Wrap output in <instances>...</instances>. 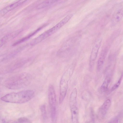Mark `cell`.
Instances as JSON below:
<instances>
[{"mask_svg":"<svg viewBox=\"0 0 123 123\" xmlns=\"http://www.w3.org/2000/svg\"><path fill=\"white\" fill-rule=\"evenodd\" d=\"M32 79L31 74L27 72H22L7 79L5 81V85L10 89H20L28 86L31 82Z\"/></svg>","mask_w":123,"mask_h":123,"instance_id":"1","label":"cell"},{"mask_svg":"<svg viewBox=\"0 0 123 123\" xmlns=\"http://www.w3.org/2000/svg\"><path fill=\"white\" fill-rule=\"evenodd\" d=\"M34 95L35 92L33 90H23L8 93L2 97L0 99L6 102L22 104L30 100Z\"/></svg>","mask_w":123,"mask_h":123,"instance_id":"2","label":"cell"},{"mask_svg":"<svg viewBox=\"0 0 123 123\" xmlns=\"http://www.w3.org/2000/svg\"><path fill=\"white\" fill-rule=\"evenodd\" d=\"M73 15V14H72L67 15L53 27L33 40L31 42V45H33L36 44L56 32L67 23L72 18Z\"/></svg>","mask_w":123,"mask_h":123,"instance_id":"3","label":"cell"},{"mask_svg":"<svg viewBox=\"0 0 123 123\" xmlns=\"http://www.w3.org/2000/svg\"><path fill=\"white\" fill-rule=\"evenodd\" d=\"M71 70L68 68L63 74L61 78L59 84V103L60 104L63 102L66 96L68 89V81L71 76Z\"/></svg>","mask_w":123,"mask_h":123,"instance_id":"4","label":"cell"},{"mask_svg":"<svg viewBox=\"0 0 123 123\" xmlns=\"http://www.w3.org/2000/svg\"><path fill=\"white\" fill-rule=\"evenodd\" d=\"M48 98L51 117H54L57 116L56 95L53 86L50 85L48 89Z\"/></svg>","mask_w":123,"mask_h":123,"instance_id":"5","label":"cell"},{"mask_svg":"<svg viewBox=\"0 0 123 123\" xmlns=\"http://www.w3.org/2000/svg\"><path fill=\"white\" fill-rule=\"evenodd\" d=\"M102 41V38H98L95 42L92 48L90 58V66L91 68H92L94 65Z\"/></svg>","mask_w":123,"mask_h":123,"instance_id":"6","label":"cell"},{"mask_svg":"<svg viewBox=\"0 0 123 123\" xmlns=\"http://www.w3.org/2000/svg\"><path fill=\"white\" fill-rule=\"evenodd\" d=\"M26 1L25 0H18L4 8L0 11V18Z\"/></svg>","mask_w":123,"mask_h":123,"instance_id":"7","label":"cell"},{"mask_svg":"<svg viewBox=\"0 0 123 123\" xmlns=\"http://www.w3.org/2000/svg\"><path fill=\"white\" fill-rule=\"evenodd\" d=\"M111 102L109 99H107L99 110V113L102 117L104 116L106 113L111 105Z\"/></svg>","mask_w":123,"mask_h":123,"instance_id":"8","label":"cell"},{"mask_svg":"<svg viewBox=\"0 0 123 123\" xmlns=\"http://www.w3.org/2000/svg\"><path fill=\"white\" fill-rule=\"evenodd\" d=\"M71 118L73 123H77L79 116V110L77 105L70 106Z\"/></svg>","mask_w":123,"mask_h":123,"instance_id":"9","label":"cell"},{"mask_svg":"<svg viewBox=\"0 0 123 123\" xmlns=\"http://www.w3.org/2000/svg\"><path fill=\"white\" fill-rule=\"evenodd\" d=\"M107 52L106 50H104L102 51L100 55L97 65V69L98 71L100 70L103 66Z\"/></svg>","mask_w":123,"mask_h":123,"instance_id":"10","label":"cell"},{"mask_svg":"<svg viewBox=\"0 0 123 123\" xmlns=\"http://www.w3.org/2000/svg\"><path fill=\"white\" fill-rule=\"evenodd\" d=\"M77 90L74 88L72 91L70 96L69 103L70 106L77 105L76 98L77 95Z\"/></svg>","mask_w":123,"mask_h":123,"instance_id":"11","label":"cell"},{"mask_svg":"<svg viewBox=\"0 0 123 123\" xmlns=\"http://www.w3.org/2000/svg\"><path fill=\"white\" fill-rule=\"evenodd\" d=\"M123 15V9H120L117 10L114 15L112 19L113 23L115 24L119 22L121 19Z\"/></svg>","mask_w":123,"mask_h":123,"instance_id":"12","label":"cell"},{"mask_svg":"<svg viewBox=\"0 0 123 123\" xmlns=\"http://www.w3.org/2000/svg\"><path fill=\"white\" fill-rule=\"evenodd\" d=\"M111 80V78L110 77L107 76L106 77L100 88L101 92H105L107 90Z\"/></svg>","mask_w":123,"mask_h":123,"instance_id":"13","label":"cell"},{"mask_svg":"<svg viewBox=\"0 0 123 123\" xmlns=\"http://www.w3.org/2000/svg\"><path fill=\"white\" fill-rule=\"evenodd\" d=\"M56 0H46L43 2L37 7V9H41L46 6L50 5L57 2Z\"/></svg>","mask_w":123,"mask_h":123,"instance_id":"14","label":"cell"},{"mask_svg":"<svg viewBox=\"0 0 123 123\" xmlns=\"http://www.w3.org/2000/svg\"><path fill=\"white\" fill-rule=\"evenodd\" d=\"M40 109L42 119L44 121H45L47 119V117L45 106L44 105H42L41 106Z\"/></svg>","mask_w":123,"mask_h":123,"instance_id":"15","label":"cell"},{"mask_svg":"<svg viewBox=\"0 0 123 123\" xmlns=\"http://www.w3.org/2000/svg\"><path fill=\"white\" fill-rule=\"evenodd\" d=\"M122 77L123 75L122 74L117 82L112 87L111 90V91H114L119 87L121 83Z\"/></svg>","mask_w":123,"mask_h":123,"instance_id":"16","label":"cell"},{"mask_svg":"<svg viewBox=\"0 0 123 123\" xmlns=\"http://www.w3.org/2000/svg\"><path fill=\"white\" fill-rule=\"evenodd\" d=\"M16 122V123H23L29 122L30 121L26 117H21L19 118Z\"/></svg>","mask_w":123,"mask_h":123,"instance_id":"17","label":"cell"},{"mask_svg":"<svg viewBox=\"0 0 123 123\" xmlns=\"http://www.w3.org/2000/svg\"><path fill=\"white\" fill-rule=\"evenodd\" d=\"M9 38V37L8 35L4 37L0 40V48L2 46Z\"/></svg>","mask_w":123,"mask_h":123,"instance_id":"18","label":"cell"},{"mask_svg":"<svg viewBox=\"0 0 123 123\" xmlns=\"http://www.w3.org/2000/svg\"><path fill=\"white\" fill-rule=\"evenodd\" d=\"M118 119L116 117L112 119L108 123H118Z\"/></svg>","mask_w":123,"mask_h":123,"instance_id":"19","label":"cell"}]
</instances>
